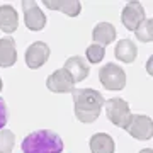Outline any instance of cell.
Returning <instances> with one entry per match:
<instances>
[{
	"label": "cell",
	"instance_id": "1",
	"mask_svg": "<svg viewBox=\"0 0 153 153\" xmlns=\"http://www.w3.org/2000/svg\"><path fill=\"white\" fill-rule=\"evenodd\" d=\"M76 119L83 124H92L100 116L104 105V95L94 88H73L71 90Z\"/></svg>",
	"mask_w": 153,
	"mask_h": 153
},
{
	"label": "cell",
	"instance_id": "2",
	"mask_svg": "<svg viewBox=\"0 0 153 153\" xmlns=\"http://www.w3.org/2000/svg\"><path fill=\"white\" fill-rule=\"evenodd\" d=\"M63 140L51 129H38L22 140V153H61Z\"/></svg>",
	"mask_w": 153,
	"mask_h": 153
},
{
	"label": "cell",
	"instance_id": "3",
	"mask_svg": "<svg viewBox=\"0 0 153 153\" xmlns=\"http://www.w3.org/2000/svg\"><path fill=\"white\" fill-rule=\"evenodd\" d=\"M102 107H105L107 119L114 126L123 128V129L128 126V123L131 119V109H129V104L126 102L124 99H119V97L109 99V100L104 102Z\"/></svg>",
	"mask_w": 153,
	"mask_h": 153
},
{
	"label": "cell",
	"instance_id": "4",
	"mask_svg": "<svg viewBox=\"0 0 153 153\" xmlns=\"http://www.w3.org/2000/svg\"><path fill=\"white\" fill-rule=\"evenodd\" d=\"M99 80L107 90H123L126 85V73L116 63H105L99 70Z\"/></svg>",
	"mask_w": 153,
	"mask_h": 153
},
{
	"label": "cell",
	"instance_id": "5",
	"mask_svg": "<svg viewBox=\"0 0 153 153\" xmlns=\"http://www.w3.org/2000/svg\"><path fill=\"white\" fill-rule=\"evenodd\" d=\"M128 134H131L133 138H136L140 141H146L152 140L153 136V123L152 117L143 114H131V119L128 123V126L124 128Z\"/></svg>",
	"mask_w": 153,
	"mask_h": 153
},
{
	"label": "cell",
	"instance_id": "6",
	"mask_svg": "<svg viewBox=\"0 0 153 153\" xmlns=\"http://www.w3.org/2000/svg\"><path fill=\"white\" fill-rule=\"evenodd\" d=\"M22 10H24V22L29 31H43L46 26V16L39 9L38 2L34 0H24L22 2Z\"/></svg>",
	"mask_w": 153,
	"mask_h": 153
},
{
	"label": "cell",
	"instance_id": "7",
	"mask_svg": "<svg viewBox=\"0 0 153 153\" xmlns=\"http://www.w3.org/2000/svg\"><path fill=\"white\" fill-rule=\"evenodd\" d=\"M145 19H146L145 17V9L136 0L128 2L126 7L123 9V12H121V22L128 31H134Z\"/></svg>",
	"mask_w": 153,
	"mask_h": 153
},
{
	"label": "cell",
	"instance_id": "8",
	"mask_svg": "<svg viewBox=\"0 0 153 153\" xmlns=\"http://www.w3.org/2000/svg\"><path fill=\"white\" fill-rule=\"evenodd\" d=\"M49 46L43 41H36L26 51V65L31 70H38L49 60Z\"/></svg>",
	"mask_w": 153,
	"mask_h": 153
},
{
	"label": "cell",
	"instance_id": "9",
	"mask_svg": "<svg viewBox=\"0 0 153 153\" xmlns=\"http://www.w3.org/2000/svg\"><path fill=\"white\" fill-rule=\"evenodd\" d=\"M46 87L55 94H66L75 88V82L71 80V76L65 68H60L46 78Z\"/></svg>",
	"mask_w": 153,
	"mask_h": 153
},
{
	"label": "cell",
	"instance_id": "10",
	"mask_svg": "<svg viewBox=\"0 0 153 153\" xmlns=\"http://www.w3.org/2000/svg\"><path fill=\"white\" fill-rule=\"evenodd\" d=\"M63 68L68 71V75L71 76L73 82H82V80H85L88 76V71H90L88 63L82 56H70L65 61V66Z\"/></svg>",
	"mask_w": 153,
	"mask_h": 153
},
{
	"label": "cell",
	"instance_id": "11",
	"mask_svg": "<svg viewBox=\"0 0 153 153\" xmlns=\"http://www.w3.org/2000/svg\"><path fill=\"white\" fill-rule=\"evenodd\" d=\"M17 61V49H16V41L7 36V38H0V66L2 68H9L14 66Z\"/></svg>",
	"mask_w": 153,
	"mask_h": 153
},
{
	"label": "cell",
	"instance_id": "12",
	"mask_svg": "<svg viewBox=\"0 0 153 153\" xmlns=\"http://www.w3.org/2000/svg\"><path fill=\"white\" fill-rule=\"evenodd\" d=\"M92 38H94V43L104 48V46H107V44L114 43L116 27L111 24V22H99L97 26L94 27Z\"/></svg>",
	"mask_w": 153,
	"mask_h": 153
},
{
	"label": "cell",
	"instance_id": "13",
	"mask_svg": "<svg viewBox=\"0 0 153 153\" xmlns=\"http://www.w3.org/2000/svg\"><path fill=\"white\" fill-rule=\"evenodd\" d=\"M43 5L53 10H60L70 17L80 16V10H82V4L78 0H44Z\"/></svg>",
	"mask_w": 153,
	"mask_h": 153
},
{
	"label": "cell",
	"instance_id": "14",
	"mask_svg": "<svg viewBox=\"0 0 153 153\" xmlns=\"http://www.w3.org/2000/svg\"><path fill=\"white\" fill-rule=\"evenodd\" d=\"M88 145H90V152L92 153H114L116 152V143L107 133L92 134Z\"/></svg>",
	"mask_w": 153,
	"mask_h": 153
},
{
	"label": "cell",
	"instance_id": "15",
	"mask_svg": "<svg viewBox=\"0 0 153 153\" xmlns=\"http://www.w3.org/2000/svg\"><path fill=\"white\" fill-rule=\"evenodd\" d=\"M114 55L123 63H133L138 56V48L131 39H119L114 48Z\"/></svg>",
	"mask_w": 153,
	"mask_h": 153
},
{
	"label": "cell",
	"instance_id": "16",
	"mask_svg": "<svg viewBox=\"0 0 153 153\" xmlns=\"http://www.w3.org/2000/svg\"><path fill=\"white\" fill-rule=\"evenodd\" d=\"M17 24H19V16H17L16 9L10 5L0 7V31L12 34L17 29Z\"/></svg>",
	"mask_w": 153,
	"mask_h": 153
},
{
	"label": "cell",
	"instance_id": "17",
	"mask_svg": "<svg viewBox=\"0 0 153 153\" xmlns=\"http://www.w3.org/2000/svg\"><path fill=\"white\" fill-rule=\"evenodd\" d=\"M136 39L141 43H152L153 41V21L152 19H145V21L134 29Z\"/></svg>",
	"mask_w": 153,
	"mask_h": 153
},
{
	"label": "cell",
	"instance_id": "18",
	"mask_svg": "<svg viewBox=\"0 0 153 153\" xmlns=\"http://www.w3.org/2000/svg\"><path fill=\"white\" fill-rule=\"evenodd\" d=\"M16 145V134L10 129H0V153H12Z\"/></svg>",
	"mask_w": 153,
	"mask_h": 153
},
{
	"label": "cell",
	"instance_id": "19",
	"mask_svg": "<svg viewBox=\"0 0 153 153\" xmlns=\"http://www.w3.org/2000/svg\"><path fill=\"white\" fill-rule=\"evenodd\" d=\"M85 56H87L88 63L95 65V63H100V61L104 60L105 49L102 48V46H99V44L92 43V44H90V46L87 48V51H85Z\"/></svg>",
	"mask_w": 153,
	"mask_h": 153
},
{
	"label": "cell",
	"instance_id": "20",
	"mask_svg": "<svg viewBox=\"0 0 153 153\" xmlns=\"http://www.w3.org/2000/svg\"><path fill=\"white\" fill-rule=\"evenodd\" d=\"M5 124H7V105L5 100L0 97V129H4Z\"/></svg>",
	"mask_w": 153,
	"mask_h": 153
},
{
	"label": "cell",
	"instance_id": "21",
	"mask_svg": "<svg viewBox=\"0 0 153 153\" xmlns=\"http://www.w3.org/2000/svg\"><path fill=\"white\" fill-rule=\"evenodd\" d=\"M140 153H153V150L152 148H145V150H141Z\"/></svg>",
	"mask_w": 153,
	"mask_h": 153
},
{
	"label": "cell",
	"instance_id": "22",
	"mask_svg": "<svg viewBox=\"0 0 153 153\" xmlns=\"http://www.w3.org/2000/svg\"><path fill=\"white\" fill-rule=\"evenodd\" d=\"M0 92H2V78H0Z\"/></svg>",
	"mask_w": 153,
	"mask_h": 153
}]
</instances>
